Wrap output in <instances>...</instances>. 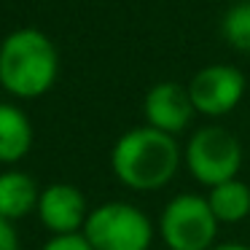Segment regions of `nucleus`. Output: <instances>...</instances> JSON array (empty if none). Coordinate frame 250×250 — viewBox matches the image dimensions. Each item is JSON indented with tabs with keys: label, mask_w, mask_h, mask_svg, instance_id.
Wrapping results in <instances>:
<instances>
[{
	"label": "nucleus",
	"mask_w": 250,
	"mask_h": 250,
	"mask_svg": "<svg viewBox=\"0 0 250 250\" xmlns=\"http://www.w3.org/2000/svg\"><path fill=\"white\" fill-rule=\"evenodd\" d=\"M159 234L169 250H212L218 221L207 205V196L178 194L169 199L159 218Z\"/></svg>",
	"instance_id": "5"
},
{
	"label": "nucleus",
	"mask_w": 250,
	"mask_h": 250,
	"mask_svg": "<svg viewBox=\"0 0 250 250\" xmlns=\"http://www.w3.org/2000/svg\"><path fill=\"white\" fill-rule=\"evenodd\" d=\"M245 94V76L234 65H207L188 81V97L196 113L210 119L226 116Z\"/></svg>",
	"instance_id": "6"
},
{
	"label": "nucleus",
	"mask_w": 250,
	"mask_h": 250,
	"mask_svg": "<svg viewBox=\"0 0 250 250\" xmlns=\"http://www.w3.org/2000/svg\"><path fill=\"white\" fill-rule=\"evenodd\" d=\"M143 113H146L148 126L167 135H178L194 119V103L188 97V86H180L175 81H162L148 89L143 100Z\"/></svg>",
	"instance_id": "8"
},
{
	"label": "nucleus",
	"mask_w": 250,
	"mask_h": 250,
	"mask_svg": "<svg viewBox=\"0 0 250 250\" xmlns=\"http://www.w3.org/2000/svg\"><path fill=\"white\" fill-rule=\"evenodd\" d=\"M221 33L226 43L239 51H250V0L234 3L221 19Z\"/></svg>",
	"instance_id": "12"
},
{
	"label": "nucleus",
	"mask_w": 250,
	"mask_h": 250,
	"mask_svg": "<svg viewBox=\"0 0 250 250\" xmlns=\"http://www.w3.org/2000/svg\"><path fill=\"white\" fill-rule=\"evenodd\" d=\"M41 188L27 172L22 169H8L0 172V218L19 221L27 218L33 210H38Z\"/></svg>",
	"instance_id": "9"
},
{
	"label": "nucleus",
	"mask_w": 250,
	"mask_h": 250,
	"mask_svg": "<svg viewBox=\"0 0 250 250\" xmlns=\"http://www.w3.org/2000/svg\"><path fill=\"white\" fill-rule=\"evenodd\" d=\"M186 167L196 183L215 188L234 180L242 167V146L229 129L218 124L202 126L186 146Z\"/></svg>",
	"instance_id": "4"
},
{
	"label": "nucleus",
	"mask_w": 250,
	"mask_h": 250,
	"mask_svg": "<svg viewBox=\"0 0 250 250\" xmlns=\"http://www.w3.org/2000/svg\"><path fill=\"white\" fill-rule=\"evenodd\" d=\"M180 167L178 140L153 126H135L116 140L110 169L132 191H159L175 178Z\"/></svg>",
	"instance_id": "1"
},
{
	"label": "nucleus",
	"mask_w": 250,
	"mask_h": 250,
	"mask_svg": "<svg viewBox=\"0 0 250 250\" xmlns=\"http://www.w3.org/2000/svg\"><path fill=\"white\" fill-rule=\"evenodd\" d=\"M33 148V124L11 103H0V164H17Z\"/></svg>",
	"instance_id": "10"
},
{
	"label": "nucleus",
	"mask_w": 250,
	"mask_h": 250,
	"mask_svg": "<svg viewBox=\"0 0 250 250\" xmlns=\"http://www.w3.org/2000/svg\"><path fill=\"white\" fill-rule=\"evenodd\" d=\"M41 250H94L83 239V234H67V237H51Z\"/></svg>",
	"instance_id": "13"
},
{
	"label": "nucleus",
	"mask_w": 250,
	"mask_h": 250,
	"mask_svg": "<svg viewBox=\"0 0 250 250\" xmlns=\"http://www.w3.org/2000/svg\"><path fill=\"white\" fill-rule=\"evenodd\" d=\"M38 218L54 237L81 234L86 223V199L70 183H51L41 191L38 199Z\"/></svg>",
	"instance_id": "7"
},
{
	"label": "nucleus",
	"mask_w": 250,
	"mask_h": 250,
	"mask_svg": "<svg viewBox=\"0 0 250 250\" xmlns=\"http://www.w3.org/2000/svg\"><path fill=\"white\" fill-rule=\"evenodd\" d=\"M207 205L218 223H242L250 215V186L242 183L239 178L226 180V183L210 188Z\"/></svg>",
	"instance_id": "11"
},
{
	"label": "nucleus",
	"mask_w": 250,
	"mask_h": 250,
	"mask_svg": "<svg viewBox=\"0 0 250 250\" xmlns=\"http://www.w3.org/2000/svg\"><path fill=\"white\" fill-rule=\"evenodd\" d=\"M60 73L54 41L35 27L14 30L0 43V86L8 94L33 100L46 94Z\"/></svg>",
	"instance_id": "2"
},
{
	"label": "nucleus",
	"mask_w": 250,
	"mask_h": 250,
	"mask_svg": "<svg viewBox=\"0 0 250 250\" xmlns=\"http://www.w3.org/2000/svg\"><path fill=\"white\" fill-rule=\"evenodd\" d=\"M212 250H250V248H245V245H237V242H226V245H215Z\"/></svg>",
	"instance_id": "15"
},
{
	"label": "nucleus",
	"mask_w": 250,
	"mask_h": 250,
	"mask_svg": "<svg viewBox=\"0 0 250 250\" xmlns=\"http://www.w3.org/2000/svg\"><path fill=\"white\" fill-rule=\"evenodd\" d=\"M0 250H19V237L11 221L0 218Z\"/></svg>",
	"instance_id": "14"
},
{
	"label": "nucleus",
	"mask_w": 250,
	"mask_h": 250,
	"mask_svg": "<svg viewBox=\"0 0 250 250\" xmlns=\"http://www.w3.org/2000/svg\"><path fill=\"white\" fill-rule=\"evenodd\" d=\"M81 234L94 250H148L153 242V223L135 205L105 202L86 215Z\"/></svg>",
	"instance_id": "3"
}]
</instances>
